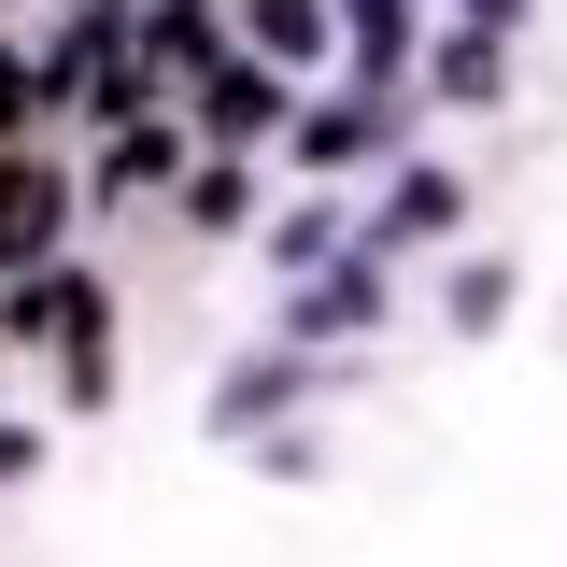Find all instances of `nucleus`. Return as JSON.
<instances>
[{
    "instance_id": "nucleus-1",
    "label": "nucleus",
    "mask_w": 567,
    "mask_h": 567,
    "mask_svg": "<svg viewBox=\"0 0 567 567\" xmlns=\"http://www.w3.org/2000/svg\"><path fill=\"white\" fill-rule=\"evenodd\" d=\"M43 241H58V185L14 156V171H0V256H43Z\"/></svg>"
},
{
    "instance_id": "nucleus-3",
    "label": "nucleus",
    "mask_w": 567,
    "mask_h": 567,
    "mask_svg": "<svg viewBox=\"0 0 567 567\" xmlns=\"http://www.w3.org/2000/svg\"><path fill=\"white\" fill-rule=\"evenodd\" d=\"M29 114H43V71H29V58H0V128H29Z\"/></svg>"
},
{
    "instance_id": "nucleus-2",
    "label": "nucleus",
    "mask_w": 567,
    "mask_h": 567,
    "mask_svg": "<svg viewBox=\"0 0 567 567\" xmlns=\"http://www.w3.org/2000/svg\"><path fill=\"white\" fill-rule=\"evenodd\" d=\"M128 185H171V128H114V156H100V199H128Z\"/></svg>"
}]
</instances>
